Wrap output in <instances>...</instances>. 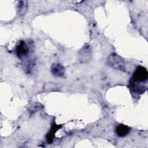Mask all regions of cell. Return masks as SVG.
Segmentation results:
<instances>
[{
    "label": "cell",
    "instance_id": "6da1fadb",
    "mask_svg": "<svg viewBox=\"0 0 148 148\" xmlns=\"http://www.w3.org/2000/svg\"><path fill=\"white\" fill-rule=\"evenodd\" d=\"M108 65L117 70L123 72L125 71V64L123 59L119 55L112 53L110 54L107 59Z\"/></svg>",
    "mask_w": 148,
    "mask_h": 148
},
{
    "label": "cell",
    "instance_id": "7a4b0ae2",
    "mask_svg": "<svg viewBox=\"0 0 148 148\" xmlns=\"http://www.w3.org/2000/svg\"><path fill=\"white\" fill-rule=\"evenodd\" d=\"M148 72L147 69L143 66H138L134 72L131 82L136 83H143L147 80Z\"/></svg>",
    "mask_w": 148,
    "mask_h": 148
},
{
    "label": "cell",
    "instance_id": "3957f363",
    "mask_svg": "<svg viewBox=\"0 0 148 148\" xmlns=\"http://www.w3.org/2000/svg\"><path fill=\"white\" fill-rule=\"evenodd\" d=\"M29 49L24 41H20L16 47V54L21 59L26 57L28 54Z\"/></svg>",
    "mask_w": 148,
    "mask_h": 148
},
{
    "label": "cell",
    "instance_id": "277c9868",
    "mask_svg": "<svg viewBox=\"0 0 148 148\" xmlns=\"http://www.w3.org/2000/svg\"><path fill=\"white\" fill-rule=\"evenodd\" d=\"M51 72L56 77H62L65 74V68L60 64L54 63L51 65Z\"/></svg>",
    "mask_w": 148,
    "mask_h": 148
},
{
    "label": "cell",
    "instance_id": "5b68a950",
    "mask_svg": "<svg viewBox=\"0 0 148 148\" xmlns=\"http://www.w3.org/2000/svg\"><path fill=\"white\" fill-rule=\"evenodd\" d=\"M80 60L83 62L88 61L91 57V49L89 46H84L79 51Z\"/></svg>",
    "mask_w": 148,
    "mask_h": 148
},
{
    "label": "cell",
    "instance_id": "8992f818",
    "mask_svg": "<svg viewBox=\"0 0 148 148\" xmlns=\"http://www.w3.org/2000/svg\"><path fill=\"white\" fill-rule=\"evenodd\" d=\"M130 88L131 91L135 94H143L146 90V87H144L143 85H142L140 83L130 82Z\"/></svg>",
    "mask_w": 148,
    "mask_h": 148
},
{
    "label": "cell",
    "instance_id": "52a82bcc",
    "mask_svg": "<svg viewBox=\"0 0 148 148\" xmlns=\"http://www.w3.org/2000/svg\"><path fill=\"white\" fill-rule=\"evenodd\" d=\"M130 131V128L124 124H119L116 128V133L119 137L126 136Z\"/></svg>",
    "mask_w": 148,
    "mask_h": 148
},
{
    "label": "cell",
    "instance_id": "ba28073f",
    "mask_svg": "<svg viewBox=\"0 0 148 148\" xmlns=\"http://www.w3.org/2000/svg\"><path fill=\"white\" fill-rule=\"evenodd\" d=\"M28 9V2L27 1H20L17 4V12L23 16L25 14Z\"/></svg>",
    "mask_w": 148,
    "mask_h": 148
},
{
    "label": "cell",
    "instance_id": "9c48e42d",
    "mask_svg": "<svg viewBox=\"0 0 148 148\" xmlns=\"http://www.w3.org/2000/svg\"><path fill=\"white\" fill-rule=\"evenodd\" d=\"M61 125H57L56 124H54L50 131L49 132V133L47 134V141L49 143H51L53 142V138L54 137V134L57 131V130L61 128Z\"/></svg>",
    "mask_w": 148,
    "mask_h": 148
}]
</instances>
